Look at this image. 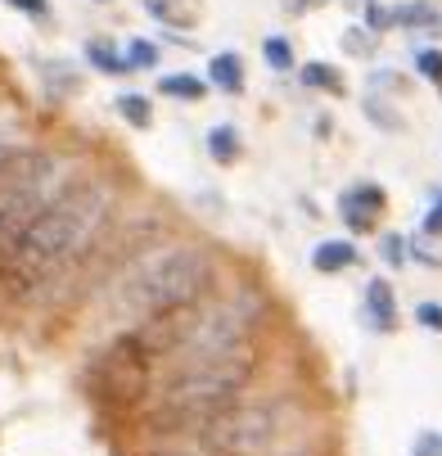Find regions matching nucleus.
I'll return each mask as SVG.
<instances>
[{
  "label": "nucleus",
  "mask_w": 442,
  "mask_h": 456,
  "mask_svg": "<svg viewBox=\"0 0 442 456\" xmlns=\"http://www.w3.org/2000/svg\"><path fill=\"white\" fill-rule=\"evenodd\" d=\"M415 73L442 91V50H420V54H415Z\"/></svg>",
  "instance_id": "412c9836"
},
{
  "label": "nucleus",
  "mask_w": 442,
  "mask_h": 456,
  "mask_svg": "<svg viewBox=\"0 0 442 456\" xmlns=\"http://www.w3.org/2000/svg\"><path fill=\"white\" fill-rule=\"evenodd\" d=\"M298 77H302V86L325 91V95H343V91H348L343 73H339V69H330V63H307V69H298Z\"/></svg>",
  "instance_id": "f3484780"
},
{
  "label": "nucleus",
  "mask_w": 442,
  "mask_h": 456,
  "mask_svg": "<svg viewBox=\"0 0 442 456\" xmlns=\"http://www.w3.org/2000/svg\"><path fill=\"white\" fill-rule=\"evenodd\" d=\"M95 5H108V0H95Z\"/></svg>",
  "instance_id": "7c9ffc66"
},
{
  "label": "nucleus",
  "mask_w": 442,
  "mask_h": 456,
  "mask_svg": "<svg viewBox=\"0 0 442 456\" xmlns=\"http://www.w3.org/2000/svg\"><path fill=\"white\" fill-rule=\"evenodd\" d=\"M280 407L276 403H235L221 416H213L195 438L208 456H267L280 443Z\"/></svg>",
  "instance_id": "423d86ee"
},
{
  "label": "nucleus",
  "mask_w": 442,
  "mask_h": 456,
  "mask_svg": "<svg viewBox=\"0 0 442 456\" xmlns=\"http://www.w3.org/2000/svg\"><path fill=\"white\" fill-rule=\"evenodd\" d=\"M262 54H267V63H271L276 73H293V45L285 37H267L262 41Z\"/></svg>",
  "instance_id": "6ab92c4d"
},
{
  "label": "nucleus",
  "mask_w": 442,
  "mask_h": 456,
  "mask_svg": "<svg viewBox=\"0 0 442 456\" xmlns=\"http://www.w3.org/2000/svg\"><path fill=\"white\" fill-rule=\"evenodd\" d=\"M411 456H442V434H438V429H424V434L415 438Z\"/></svg>",
  "instance_id": "a878e982"
},
{
  "label": "nucleus",
  "mask_w": 442,
  "mask_h": 456,
  "mask_svg": "<svg viewBox=\"0 0 442 456\" xmlns=\"http://www.w3.org/2000/svg\"><path fill=\"white\" fill-rule=\"evenodd\" d=\"M389 28H406V32H438L442 37V10L429 0H411V5L389 10Z\"/></svg>",
  "instance_id": "9b49d317"
},
{
  "label": "nucleus",
  "mask_w": 442,
  "mask_h": 456,
  "mask_svg": "<svg viewBox=\"0 0 442 456\" xmlns=\"http://www.w3.org/2000/svg\"><path fill=\"white\" fill-rule=\"evenodd\" d=\"M68 185V172L50 150H23L10 159V167L0 172V267L14 253L19 235L28 231V222Z\"/></svg>",
  "instance_id": "20e7f679"
},
{
  "label": "nucleus",
  "mask_w": 442,
  "mask_h": 456,
  "mask_svg": "<svg viewBox=\"0 0 442 456\" xmlns=\"http://www.w3.org/2000/svg\"><path fill=\"white\" fill-rule=\"evenodd\" d=\"M239 154H244V145H239L235 126H230V122L213 126V132H208V159L221 163V167H230V163H239Z\"/></svg>",
  "instance_id": "dca6fc26"
},
{
  "label": "nucleus",
  "mask_w": 442,
  "mask_h": 456,
  "mask_svg": "<svg viewBox=\"0 0 442 456\" xmlns=\"http://www.w3.org/2000/svg\"><path fill=\"white\" fill-rule=\"evenodd\" d=\"M86 63L95 73H104V77H122V73H132V63H126V50H117L113 41H86Z\"/></svg>",
  "instance_id": "4468645a"
},
{
  "label": "nucleus",
  "mask_w": 442,
  "mask_h": 456,
  "mask_svg": "<svg viewBox=\"0 0 442 456\" xmlns=\"http://www.w3.org/2000/svg\"><path fill=\"white\" fill-rule=\"evenodd\" d=\"M126 63H132V73H149L158 69V45L149 37H136L132 45H126Z\"/></svg>",
  "instance_id": "a211bd4d"
},
{
  "label": "nucleus",
  "mask_w": 442,
  "mask_h": 456,
  "mask_svg": "<svg viewBox=\"0 0 442 456\" xmlns=\"http://www.w3.org/2000/svg\"><path fill=\"white\" fill-rule=\"evenodd\" d=\"M63 69H68V63H41V77H45L59 95H68V91H77V77H68Z\"/></svg>",
  "instance_id": "b1692460"
},
{
  "label": "nucleus",
  "mask_w": 442,
  "mask_h": 456,
  "mask_svg": "<svg viewBox=\"0 0 442 456\" xmlns=\"http://www.w3.org/2000/svg\"><path fill=\"white\" fill-rule=\"evenodd\" d=\"M145 14L163 28H195L204 19V5L199 0H141Z\"/></svg>",
  "instance_id": "1a4fd4ad"
},
{
  "label": "nucleus",
  "mask_w": 442,
  "mask_h": 456,
  "mask_svg": "<svg viewBox=\"0 0 442 456\" xmlns=\"http://www.w3.org/2000/svg\"><path fill=\"white\" fill-rule=\"evenodd\" d=\"M357 267V244L352 240H321L311 248V272H321V276H339Z\"/></svg>",
  "instance_id": "9d476101"
},
{
  "label": "nucleus",
  "mask_w": 442,
  "mask_h": 456,
  "mask_svg": "<svg viewBox=\"0 0 442 456\" xmlns=\"http://www.w3.org/2000/svg\"><path fill=\"white\" fill-rule=\"evenodd\" d=\"M415 321L424 325V330H442V303H420L415 307Z\"/></svg>",
  "instance_id": "bb28decb"
},
{
  "label": "nucleus",
  "mask_w": 442,
  "mask_h": 456,
  "mask_svg": "<svg viewBox=\"0 0 442 456\" xmlns=\"http://www.w3.org/2000/svg\"><path fill=\"white\" fill-rule=\"evenodd\" d=\"M389 208V194L379 190L374 181H357V185H348L343 194H339V217L348 222V231H357V235H366V231H374V222H379V213Z\"/></svg>",
  "instance_id": "0eeeda50"
},
{
  "label": "nucleus",
  "mask_w": 442,
  "mask_h": 456,
  "mask_svg": "<svg viewBox=\"0 0 442 456\" xmlns=\"http://www.w3.org/2000/svg\"><path fill=\"white\" fill-rule=\"evenodd\" d=\"M122 204V185L108 172L68 181L54 200L28 222L14 253L5 257L10 285H45L77 263H91L95 244L108 235Z\"/></svg>",
  "instance_id": "f257e3e1"
},
{
  "label": "nucleus",
  "mask_w": 442,
  "mask_h": 456,
  "mask_svg": "<svg viewBox=\"0 0 442 456\" xmlns=\"http://www.w3.org/2000/svg\"><path fill=\"white\" fill-rule=\"evenodd\" d=\"M113 113H117L126 126H136V132H149V126H154V104H149V95H141V91L117 95V100H113Z\"/></svg>",
  "instance_id": "2eb2a0df"
},
{
  "label": "nucleus",
  "mask_w": 442,
  "mask_h": 456,
  "mask_svg": "<svg viewBox=\"0 0 442 456\" xmlns=\"http://www.w3.org/2000/svg\"><path fill=\"white\" fill-rule=\"evenodd\" d=\"M19 154V145H10V141H0V172H5L10 167V159Z\"/></svg>",
  "instance_id": "c85d7f7f"
},
{
  "label": "nucleus",
  "mask_w": 442,
  "mask_h": 456,
  "mask_svg": "<svg viewBox=\"0 0 442 456\" xmlns=\"http://www.w3.org/2000/svg\"><path fill=\"white\" fill-rule=\"evenodd\" d=\"M374 41H379V32H370V28H348L343 32V50L348 54H370Z\"/></svg>",
  "instance_id": "5701e85b"
},
{
  "label": "nucleus",
  "mask_w": 442,
  "mask_h": 456,
  "mask_svg": "<svg viewBox=\"0 0 442 456\" xmlns=\"http://www.w3.org/2000/svg\"><path fill=\"white\" fill-rule=\"evenodd\" d=\"M424 235H442V194H433V204L424 213Z\"/></svg>",
  "instance_id": "cd10ccee"
},
{
  "label": "nucleus",
  "mask_w": 442,
  "mask_h": 456,
  "mask_svg": "<svg viewBox=\"0 0 442 456\" xmlns=\"http://www.w3.org/2000/svg\"><path fill=\"white\" fill-rule=\"evenodd\" d=\"M154 353L141 344V335L126 325L122 335H113V344L91 362L86 370V388L100 398V403H113V407H145L149 388H154Z\"/></svg>",
  "instance_id": "39448f33"
},
{
  "label": "nucleus",
  "mask_w": 442,
  "mask_h": 456,
  "mask_svg": "<svg viewBox=\"0 0 442 456\" xmlns=\"http://www.w3.org/2000/svg\"><path fill=\"white\" fill-rule=\"evenodd\" d=\"M253 375H258V344L239 353H208L167 362V375L145 398V425L158 434H199L213 416L235 407Z\"/></svg>",
  "instance_id": "f03ea898"
},
{
  "label": "nucleus",
  "mask_w": 442,
  "mask_h": 456,
  "mask_svg": "<svg viewBox=\"0 0 442 456\" xmlns=\"http://www.w3.org/2000/svg\"><path fill=\"white\" fill-rule=\"evenodd\" d=\"M366 321H370V330H379V335H389L398 325V298H393L389 281H366Z\"/></svg>",
  "instance_id": "6e6552de"
},
{
  "label": "nucleus",
  "mask_w": 442,
  "mask_h": 456,
  "mask_svg": "<svg viewBox=\"0 0 442 456\" xmlns=\"http://www.w3.org/2000/svg\"><path fill=\"white\" fill-rule=\"evenodd\" d=\"M217 289V253L199 240H176L158 253H141L108 281V316L141 325L163 312H176L185 303Z\"/></svg>",
  "instance_id": "7ed1b4c3"
},
{
  "label": "nucleus",
  "mask_w": 442,
  "mask_h": 456,
  "mask_svg": "<svg viewBox=\"0 0 442 456\" xmlns=\"http://www.w3.org/2000/svg\"><path fill=\"white\" fill-rule=\"evenodd\" d=\"M158 95L181 100V104H204L208 77H199V73H167V77H158Z\"/></svg>",
  "instance_id": "ddd939ff"
},
{
  "label": "nucleus",
  "mask_w": 442,
  "mask_h": 456,
  "mask_svg": "<svg viewBox=\"0 0 442 456\" xmlns=\"http://www.w3.org/2000/svg\"><path fill=\"white\" fill-rule=\"evenodd\" d=\"M208 86H217L221 95H244V59L235 50H217L208 59Z\"/></svg>",
  "instance_id": "f8f14e48"
},
{
  "label": "nucleus",
  "mask_w": 442,
  "mask_h": 456,
  "mask_svg": "<svg viewBox=\"0 0 442 456\" xmlns=\"http://www.w3.org/2000/svg\"><path fill=\"white\" fill-rule=\"evenodd\" d=\"M10 10H19V14H28V19H50V0H5Z\"/></svg>",
  "instance_id": "393cba45"
},
{
  "label": "nucleus",
  "mask_w": 442,
  "mask_h": 456,
  "mask_svg": "<svg viewBox=\"0 0 442 456\" xmlns=\"http://www.w3.org/2000/svg\"><path fill=\"white\" fill-rule=\"evenodd\" d=\"M366 118L374 122V126H384V132H398V126H402V118L398 113H389V100H379V95H366Z\"/></svg>",
  "instance_id": "aec40b11"
},
{
  "label": "nucleus",
  "mask_w": 442,
  "mask_h": 456,
  "mask_svg": "<svg viewBox=\"0 0 442 456\" xmlns=\"http://www.w3.org/2000/svg\"><path fill=\"white\" fill-rule=\"evenodd\" d=\"M379 257H384L389 267H406V257H411V253H406V240H402L398 231H389L384 240H379Z\"/></svg>",
  "instance_id": "4be33fe9"
},
{
  "label": "nucleus",
  "mask_w": 442,
  "mask_h": 456,
  "mask_svg": "<svg viewBox=\"0 0 442 456\" xmlns=\"http://www.w3.org/2000/svg\"><path fill=\"white\" fill-rule=\"evenodd\" d=\"M149 456H185V452H149Z\"/></svg>",
  "instance_id": "c756f323"
}]
</instances>
